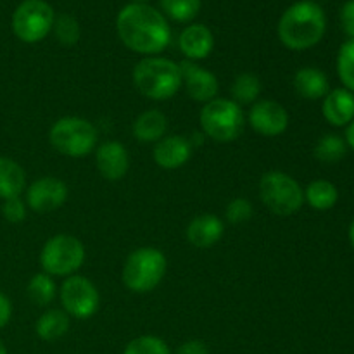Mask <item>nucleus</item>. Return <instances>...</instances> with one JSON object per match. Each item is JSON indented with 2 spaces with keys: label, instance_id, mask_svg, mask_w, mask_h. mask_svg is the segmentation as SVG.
Wrapping results in <instances>:
<instances>
[{
  "label": "nucleus",
  "instance_id": "nucleus-1",
  "mask_svg": "<svg viewBox=\"0 0 354 354\" xmlns=\"http://www.w3.org/2000/svg\"><path fill=\"white\" fill-rule=\"evenodd\" d=\"M116 31L130 50L149 57L165 50L171 40L166 17L147 3L124 6L116 17Z\"/></svg>",
  "mask_w": 354,
  "mask_h": 354
},
{
  "label": "nucleus",
  "instance_id": "nucleus-2",
  "mask_svg": "<svg viewBox=\"0 0 354 354\" xmlns=\"http://www.w3.org/2000/svg\"><path fill=\"white\" fill-rule=\"evenodd\" d=\"M327 31L325 10L313 0L292 3L279 21V38L290 50H308L322 41Z\"/></svg>",
  "mask_w": 354,
  "mask_h": 354
},
{
  "label": "nucleus",
  "instance_id": "nucleus-3",
  "mask_svg": "<svg viewBox=\"0 0 354 354\" xmlns=\"http://www.w3.org/2000/svg\"><path fill=\"white\" fill-rule=\"evenodd\" d=\"M133 83L147 99L168 100L182 86V75L171 59L145 57L133 68Z\"/></svg>",
  "mask_w": 354,
  "mask_h": 354
},
{
  "label": "nucleus",
  "instance_id": "nucleus-4",
  "mask_svg": "<svg viewBox=\"0 0 354 354\" xmlns=\"http://www.w3.org/2000/svg\"><path fill=\"white\" fill-rule=\"evenodd\" d=\"M166 256L156 248L135 249L127 258L121 279L127 289L137 294H147L161 283L166 273Z\"/></svg>",
  "mask_w": 354,
  "mask_h": 354
},
{
  "label": "nucleus",
  "instance_id": "nucleus-5",
  "mask_svg": "<svg viewBox=\"0 0 354 354\" xmlns=\"http://www.w3.org/2000/svg\"><path fill=\"white\" fill-rule=\"evenodd\" d=\"M97 133L95 127L85 118L66 116L55 121L48 131L50 145L62 156L68 158H85L95 149Z\"/></svg>",
  "mask_w": 354,
  "mask_h": 354
},
{
  "label": "nucleus",
  "instance_id": "nucleus-6",
  "mask_svg": "<svg viewBox=\"0 0 354 354\" xmlns=\"http://www.w3.org/2000/svg\"><path fill=\"white\" fill-rule=\"evenodd\" d=\"M199 121L204 133L221 144L237 140L245 124L242 107L232 99H220V97L204 104Z\"/></svg>",
  "mask_w": 354,
  "mask_h": 354
},
{
  "label": "nucleus",
  "instance_id": "nucleus-7",
  "mask_svg": "<svg viewBox=\"0 0 354 354\" xmlns=\"http://www.w3.org/2000/svg\"><path fill=\"white\" fill-rule=\"evenodd\" d=\"M259 197L273 214L290 216L303 206L304 190L287 173L268 171L259 180Z\"/></svg>",
  "mask_w": 354,
  "mask_h": 354
},
{
  "label": "nucleus",
  "instance_id": "nucleus-8",
  "mask_svg": "<svg viewBox=\"0 0 354 354\" xmlns=\"http://www.w3.org/2000/svg\"><path fill=\"white\" fill-rule=\"evenodd\" d=\"M83 263H85V248L82 241L73 235H54L41 248L40 265L47 275L71 277L82 268Z\"/></svg>",
  "mask_w": 354,
  "mask_h": 354
},
{
  "label": "nucleus",
  "instance_id": "nucleus-9",
  "mask_svg": "<svg viewBox=\"0 0 354 354\" xmlns=\"http://www.w3.org/2000/svg\"><path fill=\"white\" fill-rule=\"evenodd\" d=\"M54 19V9L45 0H23L12 14V31L24 44H37L50 33Z\"/></svg>",
  "mask_w": 354,
  "mask_h": 354
},
{
  "label": "nucleus",
  "instance_id": "nucleus-10",
  "mask_svg": "<svg viewBox=\"0 0 354 354\" xmlns=\"http://www.w3.org/2000/svg\"><path fill=\"white\" fill-rule=\"evenodd\" d=\"M61 304L69 317L88 320L99 310V290L85 277L71 275L61 286Z\"/></svg>",
  "mask_w": 354,
  "mask_h": 354
},
{
  "label": "nucleus",
  "instance_id": "nucleus-11",
  "mask_svg": "<svg viewBox=\"0 0 354 354\" xmlns=\"http://www.w3.org/2000/svg\"><path fill=\"white\" fill-rule=\"evenodd\" d=\"M68 199V187L55 176H44L31 183L26 190V206L37 213L59 209Z\"/></svg>",
  "mask_w": 354,
  "mask_h": 354
},
{
  "label": "nucleus",
  "instance_id": "nucleus-12",
  "mask_svg": "<svg viewBox=\"0 0 354 354\" xmlns=\"http://www.w3.org/2000/svg\"><path fill=\"white\" fill-rule=\"evenodd\" d=\"M249 124L263 137H279L289 127V113L275 100H259L249 111Z\"/></svg>",
  "mask_w": 354,
  "mask_h": 354
},
{
  "label": "nucleus",
  "instance_id": "nucleus-13",
  "mask_svg": "<svg viewBox=\"0 0 354 354\" xmlns=\"http://www.w3.org/2000/svg\"><path fill=\"white\" fill-rule=\"evenodd\" d=\"M180 75H182V85H185L187 93L197 102H211L216 99L218 90V78L207 69L201 68L194 61H183L178 64Z\"/></svg>",
  "mask_w": 354,
  "mask_h": 354
},
{
  "label": "nucleus",
  "instance_id": "nucleus-14",
  "mask_svg": "<svg viewBox=\"0 0 354 354\" xmlns=\"http://www.w3.org/2000/svg\"><path fill=\"white\" fill-rule=\"evenodd\" d=\"M97 169L109 182H118L123 178L130 168V156L127 147L120 142H106L95 152Z\"/></svg>",
  "mask_w": 354,
  "mask_h": 354
},
{
  "label": "nucleus",
  "instance_id": "nucleus-15",
  "mask_svg": "<svg viewBox=\"0 0 354 354\" xmlns=\"http://www.w3.org/2000/svg\"><path fill=\"white\" fill-rule=\"evenodd\" d=\"M192 156V144L183 135H171L165 137L156 144L154 161L162 169H178Z\"/></svg>",
  "mask_w": 354,
  "mask_h": 354
},
{
  "label": "nucleus",
  "instance_id": "nucleus-16",
  "mask_svg": "<svg viewBox=\"0 0 354 354\" xmlns=\"http://www.w3.org/2000/svg\"><path fill=\"white\" fill-rule=\"evenodd\" d=\"M178 47L187 61H201L213 52L214 37L204 24H190L180 33Z\"/></svg>",
  "mask_w": 354,
  "mask_h": 354
},
{
  "label": "nucleus",
  "instance_id": "nucleus-17",
  "mask_svg": "<svg viewBox=\"0 0 354 354\" xmlns=\"http://www.w3.org/2000/svg\"><path fill=\"white\" fill-rule=\"evenodd\" d=\"M225 225L214 214H199L187 227V241L199 249H209L221 241Z\"/></svg>",
  "mask_w": 354,
  "mask_h": 354
},
{
  "label": "nucleus",
  "instance_id": "nucleus-18",
  "mask_svg": "<svg viewBox=\"0 0 354 354\" xmlns=\"http://www.w3.org/2000/svg\"><path fill=\"white\" fill-rule=\"evenodd\" d=\"M324 118L332 127H348L354 120V93L346 88H334L324 97Z\"/></svg>",
  "mask_w": 354,
  "mask_h": 354
},
{
  "label": "nucleus",
  "instance_id": "nucleus-19",
  "mask_svg": "<svg viewBox=\"0 0 354 354\" xmlns=\"http://www.w3.org/2000/svg\"><path fill=\"white\" fill-rule=\"evenodd\" d=\"M294 88H296L297 95L308 100L324 99L330 92L327 75L318 68H311V66L301 68L294 75Z\"/></svg>",
  "mask_w": 354,
  "mask_h": 354
},
{
  "label": "nucleus",
  "instance_id": "nucleus-20",
  "mask_svg": "<svg viewBox=\"0 0 354 354\" xmlns=\"http://www.w3.org/2000/svg\"><path fill=\"white\" fill-rule=\"evenodd\" d=\"M26 185V173L19 162L10 158H0V199L21 197Z\"/></svg>",
  "mask_w": 354,
  "mask_h": 354
},
{
  "label": "nucleus",
  "instance_id": "nucleus-21",
  "mask_svg": "<svg viewBox=\"0 0 354 354\" xmlns=\"http://www.w3.org/2000/svg\"><path fill=\"white\" fill-rule=\"evenodd\" d=\"M168 130V120L165 114L158 109H149L142 113L133 123V135L137 140L151 144V142H159L165 137Z\"/></svg>",
  "mask_w": 354,
  "mask_h": 354
},
{
  "label": "nucleus",
  "instance_id": "nucleus-22",
  "mask_svg": "<svg viewBox=\"0 0 354 354\" xmlns=\"http://www.w3.org/2000/svg\"><path fill=\"white\" fill-rule=\"evenodd\" d=\"M35 330L41 341H57L69 330V315L61 310L45 311L38 318Z\"/></svg>",
  "mask_w": 354,
  "mask_h": 354
},
{
  "label": "nucleus",
  "instance_id": "nucleus-23",
  "mask_svg": "<svg viewBox=\"0 0 354 354\" xmlns=\"http://www.w3.org/2000/svg\"><path fill=\"white\" fill-rule=\"evenodd\" d=\"M304 201H308L313 209L328 211L337 204L339 190L328 180H315L304 190Z\"/></svg>",
  "mask_w": 354,
  "mask_h": 354
},
{
  "label": "nucleus",
  "instance_id": "nucleus-24",
  "mask_svg": "<svg viewBox=\"0 0 354 354\" xmlns=\"http://www.w3.org/2000/svg\"><path fill=\"white\" fill-rule=\"evenodd\" d=\"M346 152H348V144L344 138L341 135L328 133L317 142L313 154L324 165H335L344 159Z\"/></svg>",
  "mask_w": 354,
  "mask_h": 354
},
{
  "label": "nucleus",
  "instance_id": "nucleus-25",
  "mask_svg": "<svg viewBox=\"0 0 354 354\" xmlns=\"http://www.w3.org/2000/svg\"><path fill=\"white\" fill-rule=\"evenodd\" d=\"M230 92L232 100L237 102L239 106H241V104H251L254 102L259 97V93H261V80L256 75H252V73H242V75H239L237 78H235Z\"/></svg>",
  "mask_w": 354,
  "mask_h": 354
},
{
  "label": "nucleus",
  "instance_id": "nucleus-26",
  "mask_svg": "<svg viewBox=\"0 0 354 354\" xmlns=\"http://www.w3.org/2000/svg\"><path fill=\"white\" fill-rule=\"evenodd\" d=\"M28 297L37 306H47L55 296V283L47 273H37L28 282Z\"/></svg>",
  "mask_w": 354,
  "mask_h": 354
},
{
  "label": "nucleus",
  "instance_id": "nucleus-27",
  "mask_svg": "<svg viewBox=\"0 0 354 354\" xmlns=\"http://www.w3.org/2000/svg\"><path fill=\"white\" fill-rule=\"evenodd\" d=\"M52 30H54V35L55 38H57L59 44L64 45V47H71V45L78 44L80 35H82L80 23L76 21L75 16H71V14L55 16Z\"/></svg>",
  "mask_w": 354,
  "mask_h": 354
},
{
  "label": "nucleus",
  "instance_id": "nucleus-28",
  "mask_svg": "<svg viewBox=\"0 0 354 354\" xmlns=\"http://www.w3.org/2000/svg\"><path fill=\"white\" fill-rule=\"evenodd\" d=\"M166 16L178 23H189L199 14L201 0H159Z\"/></svg>",
  "mask_w": 354,
  "mask_h": 354
},
{
  "label": "nucleus",
  "instance_id": "nucleus-29",
  "mask_svg": "<svg viewBox=\"0 0 354 354\" xmlns=\"http://www.w3.org/2000/svg\"><path fill=\"white\" fill-rule=\"evenodd\" d=\"M337 75L344 88L354 93V40L344 41L339 48Z\"/></svg>",
  "mask_w": 354,
  "mask_h": 354
},
{
  "label": "nucleus",
  "instance_id": "nucleus-30",
  "mask_svg": "<svg viewBox=\"0 0 354 354\" xmlns=\"http://www.w3.org/2000/svg\"><path fill=\"white\" fill-rule=\"evenodd\" d=\"M123 354H171L168 344L156 335H140L127 344Z\"/></svg>",
  "mask_w": 354,
  "mask_h": 354
},
{
  "label": "nucleus",
  "instance_id": "nucleus-31",
  "mask_svg": "<svg viewBox=\"0 0 354 354\" xmlns=\"http://www.w3.org/2000/svg\"><path fill=\"white\" fill-rule=\"evenodd\" d=\"M252 214H254V207H252L251 201L242 199V197L230 201L227 209H225V216H227V220L234 225L245 223V221L251 220Z\"/></svg>",
  "mask_w": 354,
  "mask_h": 354
},
{
  "label": "nucleus",
  "instance_id": "nucleus-32",
  "mask_svg": "<svg viewBox=\"0 0 354 354\" xmlns=\"http://www.w3.org/2000/svg\"><path fill=\"white\" fill-rule=\"evenodd\" d=\"M2 214L9 223H21L26 218V206L21 201V197H14V199L3 201Z\"/></svg>",
  "mask_w": 354,
  "mask_h": 354
},
{
  "label": "nucleus",
  "instance_id": "nucleus-33",
  "mask_svg": "<svg viewBox=\"0 0 354 354\" xmlns=\"http://www.w3.org/2000/svg\"><path fill=\"white\" fill-rule=\"evenodd\" d=\"M341 24L349 40H354V0H348L341 9Z\"/></svg>",
  "mask_w": 354,
  "mask_h": 354
},
{
  "label": "nucleus",
  "instance_id": "nucleus-34",
  "mask_svg": "<svg viewBox=\"0 0 354 354\" xmlns=\"http://www.w3.org/2000/svg\"><path fill=\"white\" fill-rule=\"evenodd\" d=\"M176 354H209V349L203 341H187L176 349Z\"/></svg>",
  "mask_w": 354,
  "mask_h": 354
},
{
  "label": "nucleus",
  "instance_id": "nucleus-35",
  "mask_svg": "<svg viewBox=\"0 0 354 354\" xmlns=\"http://www.w3.org/2000/svg\"><path fill=\"white\" fill-rule=\"evenodd\" d=\"M12 317V304L3 292H0V328L6 327Z\"/></svg>",
  "mask_w": 354,
  "mask_h": 354
},
{
  "label": "nucleus",
  "instance_id": "nucleus-36",
  "mask_svg": "<svg viewBox=\"0 0 354 354\" xmlns=\"http://www.w3.org/2000/svg\"><path fill=\"white\" fill-rule=\"evenodd\" d=\"M346 144H348L349 149L354 151V120L346 128Z\"/></svg>",
  "mask_w": 354,
  "mask_h": 354
},
{
  "label": "nucleus",
  "instance_id": "nucleus-37",
  "mask_svg": "<svg viewBox=\"0 0 354 354\" xmlns=\"http://www.w3.org/2000/svg\"><path fill=\"white\" fill-rule=\"evenodd\" d=\"M349 242H351V245L354 248V218H353L351 225H349Z\"/></svg>",
  "mask_w": 354,
  "mask_h": 354
},
{
  "label": "nucleus",
  "instance_id": "nucleus-38",
  "mask_svg": "<svg viewBox=\"0 0 354 354\" xmlns=\"http://www.w3.org/2000/svg\"><path fill=\"white\" fill-rule=\"evenodd\" d=\"M0 354H7V348L2 341H0Z\"/></svg>",
  "mask_w": 354,
  "mask_h": 354
},
{
  "label": "nucleus",
  "instance_id": "nucleus-39",
  "mask_svg": "<svg viewBox=\"0 0 354 354\" xmlns=\"http://www.w3.org/2000/svg\"><path fill=\"white\" fill-rule=\"evenodd\" d=\"M133 2L135 3H145V2H147V0H133Z\"/></svg>",
  "mask_w": 354,
  "mask_h": 354
}]
</instances>
